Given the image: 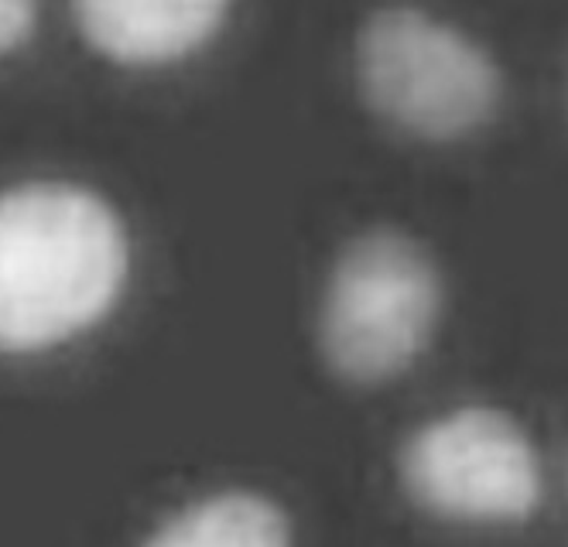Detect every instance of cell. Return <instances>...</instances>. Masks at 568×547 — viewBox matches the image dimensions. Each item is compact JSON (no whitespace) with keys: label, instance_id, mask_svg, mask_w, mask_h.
Instances as JSON below:
<instances>
[{"label":"cell","instance_id":"1","mask_svg":"<svg viewBox=\"0 0 568 547\" xmlns=\"http://www.w3.org/2000/svg\"><path fill=\"white\" fill-rule=\"evenodd\" d=\"M128 277L113 209L79 185L0 195V353L49 350L100 322Z\"/></svg>","mask_w":568,"mask_h":547},{"label":"cell","instance_id":"2","mask_svg":"<svg viewBox=\"0 0 568 547\" xmlns=\"http://www.w3.org/2000/svg\"><path fill=\"white\" fill-rule=\"evenodd\" d=\"M356 75L367 103L394 128L453 141L500 107V69L476 41L412 4L367 18L356 38Z\"/></svg>","mask_w":568,"mask_h":547},{"label":"cell","instance_id":"3","mask_svg":"<svg viewBox=\"0 0 568 547\" xmlns=\"http://www.w3.org/2000/svg\"><path fill=\"white\" fill-rule=\"evenodd\" d=\"M438 305L442 284L425 250L400 233H367L333 267L322 350L346 381H387L418 359Z\"/></svg>","mask_w":568,"mask_h":547},{"label":"cell","instance_id":"4","mask_svg":"<svg viewBox=\"0 0 568 547\" xmlns=\"http://www.w3.org/2000/svg\"><path fill=\"white\" fill-rule=\"evenodd\" d=\"M400 469L422 507L453 520H520L541 496L531 445L514 421L483 407L425 425L404 448Z\"/></svg>","mask_w":568,"mask_h":547},{"label":"cell","instance_id":"5","mask_svg":"<svg viewBox=\"0 0 568 547\" xmlns=\"http://www.w3.org/2000/svg\"><path fill=\"white\" fill-rule=\"evenodd\" d=\"M79 31L113 62L165 65L206 45L230 0H72Z\"/></svg>","mask_w":568,"mask_h":547},{"label":"cell","instance_id":"6","mask_svg":"<svg viewBox=\"0 0 568 547\" xmlns=\"http://www.w3.org/2000/svg\"><path fill=\"white\" fill-rule=\"evenodd\" d=\"M144 547H292V540L274 503L223 493L172 517Z\"/></svg>","mask_w":568,"mask_h":547},{"label":"cell","instance_id":"7","mask_svg":"<svg viewBox=\"0 0 568 547\" xmlns=\"http://www.w3.org/2000/svg\"><path fill=\"white\" fill-rule=\"evenodd\" d=\"M34 28V0H0V55L28 41Z\"/></svg>","mask_w":568,"mask_h":547}]
</instances>
